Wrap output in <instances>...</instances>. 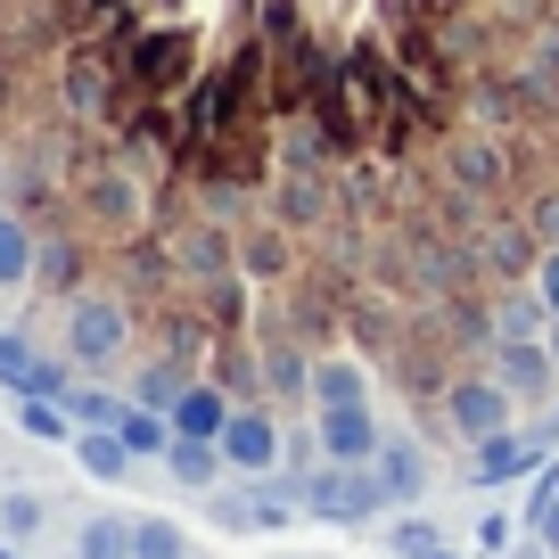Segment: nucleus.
Here are the masks:
<instances>
[{
  "label": "nucleus",
  "instance_id": "obj_24",
  "mask_svg": "<svg viewBox=\"0 0 559 559\" xmlns=\"http://www.w3.org/2000/svg\"><path fill=\"white\" fill-rule=\"evenodd\" d=\"M174 395H181L174 370H148V379H140V403H157V412H174Z\"/></svg>",
  "mask_w": 559,
  "mask_h": 559
},
{
  "label": "nucleus",
  "instance_id": "obj_11",
  "mask_svg": "<svg viewBox=\"0 0 559 559\" xmlns=\"http://www.w3.org/2000/svg\"><path fill=\"white\" fill-rule=\"evenodd\" d=\"M165 469H174L190 493H214V477H223L230 461H223V444H214V437H174V444H165Z\"/></svg>",
  "mask_w": 559,
  "mask_h": 559
},
{
  "label": "nucleus",
  "instance_id": "obj_27",
  "mask_svg": "<svg viewBox=\"0 0 559 559\" xmlns=\"http://www.w3.org/2000/svg\"><path fill=\"white\" fill-rule=\"evenodd\" d=\"M543 346H551V354H559V321H551V330H543Z\"/></svg>",
  "mask_w": 559,
  "mask_h": 559
},
{
  "label": "nucleus",
  "instance_id": "obj_7",
  "mask_svg": "<svg viewBox=\"0 0 559 559\" xmlns=\"http://www.w3.org/2000/svg\"><path fill=\"white\" fill-rule=\"evenodd\" d=\"M543 461H551V444H543V437H519V428H502V437L477 444V486H510V477H535Z\"/></svg>",
  "mask_w": 559,
  "mask_h": 559
},
{
  "label": "nucleus",
  "instance_id": "obj_12",
  "mask_svg": "<svg viewBox=\"0 0 559 559\" xmlns=\"http://www.w3.org/2000/svg\"><path fill=\"white\" fill-rule=\"evenodd\" d=\"M17 428H25L34 444H74V428H83V419H74L67 395H17Z\"/></svg>",
  "mask_w": 559,
  "mask_h": 559
},
{
  "label": "nucleus",
  "instance_id": "obj_22",
  "mask_svg": "<svg viewBox=\"0 0 559 559\" xmlns=\"http://www.w3.org/2000/svg\"><path fill=\"white\" fill-rule=\"evenodd\" d=\"M428 551H437V526L428 519H395L386 526V559H428Z\"/></svg>",
  "mask_w": 559,
  "mask_h": 559
},
{
  "label": "nucleus",
  "instance_id": "obj_23",
  "mask_svg": "<svg viewBox=\"0 0 559 559\" xmlns=\"http://www.w3.org/2000/svg\"><path fill=\"white\" fill-rule=\"evenodd\" d=\"M34 362H41V354H34V337L0 330V386H25V379H34Z\"/></svg>",
  "mask_w": 559,
  "mask_h": 559
},
{
  "label": "nucleus",
  "instance_id": "obj_15",
  "mask_svg": "<svg viewBox=\"0 0 559 559\" xmlns=\"http://www.w3.org/2000/svg\"><path fill=\"white\" fill-rule=\"evenodd\" d=\"M74 551H83V559H132V519H116V510H99V519H83V535H74Z\"/></svg>",
  "mask_w": 559,
  "mask_h": 559
},
{
  "label": "nucleus",
  "instance_id": "obj_9",
  "mask_svg": "<svg viewBox=\"0 0 559 559\" xmlns=\"http://www.w3.org/2000/svg\"><path fill=\"white\" fill-rule=\"evenodd\" d=\"M379 486H386V502H403V510L428 493V461H419L412 437H386V444H379Z\"/></svg>",
  "mask_w": 559,
  "mask_h": 559
},
{
  "label": "nucleus",
  "instance_id": "obj_4",
  "mask_svg": "<svg viewBox=\"0 0 559 559\" xmlns=\"http://www.w3.org/2000/svg\"><path fill=\"white\" fill-rule=\"evenodd\" d=\"M313 444H321V461H379L386 428H379L370 403H330V412L313 419Z\"/></svg>",
  "mask_w": 559,
  "mask_h": 559
},
{
  "label": "nucleus",
  "instance_id": "obj_3",
  "mask_svg": "<svg viewBox=\"0 0 559 559\" xmlns=\"http://www.w3.org/2000/svg\"><path fill=\"white\" fill-rule=\"evenodd\" d=\"M444 419H453V437L486 444V437H502V428H519V395H510L502 379H461L453 395H444Z\"/></svg>",
  "mask_w": 559,
  "mask_h": 559
},
{
  "label": "nucleus",
  "instance_id": "obj_10",
  "mask_svg": "<svg viewBox=\"0 0 559 559\" xmlns=\"http://www.w3.org/2000/svg\"><path fill=\"white\" fill-rule=\"evenodd\" d=\"M223 428H230V403H223V386H181L174 395V437H214L223 444Z\"/></svg>",
  "mask_w": 559,
  "mask_h": 559
},
{
  "label": "nucleus",
  "instance_id": "obj_8",
  "mask_svg": "<svg viewBox=\"0 0 559 559\" xmlns=\"http://www.w3.org/2000/svg\"><path fill=\"white\" fill-rule=\"evenodd\" d=\"M74 461H83L91 486H123L132 477V444H123V428H74Z\"/></svg>",
  "mask_w": 559,
  "mask_h": 559
},
{
  "label": "nucleus",
  "instance_id": "obj_5",
  "mask_svg": "<svg viewBox=\"0 0 559 559\" xmlns=\"http://www.w3.org/2000/svg\"><path fill=\"white\" fill-rule=\"evenodd\" d=\"M223 461L239 477H272L280 469V428H272V412H230V428H223Z\"/></svg>",
  "mask_w": 559,
  "mask_h": 559
},
{
  "label": "nucleus",
  "instance_id": "obj_29",
  "mask_svg": "<svg viewBox=\"0 0 559 559\" xmlns=\"http://www.w3.org/2000/svg\"><path fill=\"white\" fill-rule=\"evenodd\" d=\"M428 559H461V551H444V543H437V551H428Z\"/></svg>",
  "mask_w": 559,
  "mask_h": 559
},
{
  "label": "nucleus",
  "instance_id": "obj_1",
  "mask_svg": "<svg viewBox=\"0 0 559 559\" xmlns=\"http://www.w3.org/2000/svg\"><path fill=\"white\" fill-rule=\"evenodd\" d=\"M305 510L313 519H370V510H386V486H379V461H321V477L305 486Z\"/></svg>",
  "mask_w": 559,
  "mask_h": 559
},
{
  "label": "nucleus",
  "instance_id": "obj_17",
  "mask_svg": "<svg viewBox=\"0 0 559 559\" xmlns=\"http://www.w3.org/2000/svg\"><path fill=\"white\" fill-rule=\"evenodd\" d=\"M132 559H190L174 519H132Z\"/></svg>",
  "mask_w": 559,
  "mask_h": 559
},
{
  "label": "nucleus",
  "instance_id": "obj_28",
  "mask_svg": "<svg viewBox=\"0 0 559 559\" xmlns=\"http://www.w3.org/2000/svg\"><path fill=\"white\" fill-rule=\"evenodd\" d=\"M0 559H17V535H9V543H0Z\"/></svg>",
  "mask_w": 559,
  "mask_h": 559
},
{
  "label": "nucleus",
  "instance_id": "obj_31",
  "mask_svg": "<svg viewBox=\"0 0 559 559\" xmlns=\"http://www.w3.org/2000/svg\"><path fill=\"white\" fill-rule=\"evenodd\" d=\"M0 297H9V288H0Z\"/></svg>",
  "mask_w": 559,
  "mask_h": 559
},
{
  "label": "nucleus",
  "instance_id": "obj_20",
  "mask_svg": "<svg viewBox=\"0 0 559 559\" xmlns=\"http://www.w3.org/2000/svg\"><path fill=\"white\" fill-rule=\"evenodd\" d=\"M50 519V510H41V493H25V486H0V535H34V526Z\"/></svg>",
  "mask_w": 559,
  "mask_h": 559
},
{
  "label": "nucleus",
  "instance_id": "obj_19",
  "mask_svg": "<svg viewBox=\"0 0 559 559\" xmlns=\"http://www.w3.org/2000/svg\"><path fill=\"white\" fill-rule=\"evenodd\" d=\"M493 330H502V337H543V330H551V305H543V297H502Z\"/></svg>",
  "mask_w": 559,
  "mask_h": 559
},
{
  "label": "nucleus",
  "instance_id": "obj_21",
  "mask_svg": "<svg viewBox=\"0 0 559 559\" xmlns=\"http://www.w3.org/2000/svg\"><path fill=\"white\" fill-rule=\"evenodd\" d=\"M74 419H83V428H116L123 412H132V395H107V386H74Z\"/></svg>",
  "mask_w": 559,
  "mask_h": 559
},
{
  "label": "nucleus",
  "instance_id": "obj_13",
  "mask_svg": "<svg viewBox=\"0 0 559 559\" xmlns=\"http://www.w3.org/2000/svg\"><path fill=\"white\" fill-rule=\"evenodd\" d=\"M116 428H123V444H132L140 461H165V444H174V412H157V403H140V395H132V412H123Z\"/></svg>",
  "mask_w": 559,
  "mask_h": 559
},
{
  "label": "nucleus",
  "instance_id": "obj_6",
  "mask_svg": "<svg viewBox=\"0 0 559 559\" xmlns=\"http://www.w3.org/2000/svg\"><path fill=\"white\" fill-rule=\"evenodd\" d=\"M493 379H502L519 403H535V395H551L559 354H551V346H535V337H502V354H493Z\"/></svg>",
  "mask_w": 559,
  "mask_h": 559
},
{
  "label": "nucleus",
  "instance_id": "obj_18",
  "mask_svg": "<svg viewBox=\"0 0 559 559\" xmlns=\"http://www.w3.org/2000/svg\"><path fill=\"white\" fill-rule=\"evenodd\" d=\"M67 107H74V116H99V107H107V67H99V58H74V74H67Z\"/></svg>",
  "mask_w": 559,
  "mask_h": 559
},
{
  "label": "nucleus",
  "instance_id": "obj_14",
  "mask_svg": "<svg viewBox=\"0 0 559 559\" xmlns=\"http://www.w3.org/2000/svg\"><path fill=\"white\" fill-rule=\"evenodd\" d=\"M305 386H313V412H330V403H370L362 362H337V354H330V362H313V379H305Z\"/></svg>",
  "mask_w": 559,
  "mask_h": 559
},
{
  "label": "nucleus",
  "instance_id": "obj_25",
  "mask_svg": "<svg viewBox=\"0 0 559 559\" xmlns=\"http://www.w3.org/2000/svg\"><path fill=\"white\" fill-rule=\"evenodd\" d=\"M535 297H543V305H551V321H559V247H551V255H543V263H535Z\"/></svg>",
  "mask_w": 559,
  "mask_h": 559
},
{
  "label": "nucleus",
  "instance_id": "obj_30",
  "mask_svg": "<svg viewBox=\"0 0 559 559\" xmlns=\"http://www.w3.org/2000/svg\"><path fill=\"white\" fill-rule=\"evenodd\" d=\"M551 437H559V412H551Z\"/></svg>",
  "mask_w": 559,
  "mask_h": 559
},
{
  "label": "nucleus",
  "instance_id": "obj_2",
  "mask_svg": "<svg viewBox=\"0 0 559 559\" xmlns=\"http://www.w3.org/2000/svg\"><path fill=\"white\" fill-rule=\"evenodd\" d=\"M123 346H132V313H123V305L83 297V305L67 313V362H74V370H116Z\"/></svg>",
  "mask_w": 559,
  "mask_h": 559
},
{
  "label": "nucleus",
  "instance_id": "obj_26",
  "mask_svg": "<svg viewBox=\"0 0 559 559\" xmlns=\"http://www.w3.org/2000/svg\"><path fill=\"white\" fill-rule=\"evenodd\" d=\"M510 559H551V543H543V551H510Z\"/></svg>",
  "mask_w": 559,
  "mask_h": 559
},
{
  "label": "nucleus",
  "instance_id": "obj_16",
  "mask_svg": "<svg viewBox=\"0 0 559 559\" xmlns=\"http://www.w3.org/2000/svg\"><path fill=\"white\" fill-rule=\"evenodd\" d=\"M25 280H34V239L17 214H0V288H25Z\"/></svg>",
  "mask_w": 559,
  "mask_h": 559
}]
</instances>
